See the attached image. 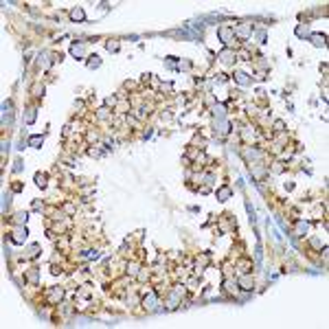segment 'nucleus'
<instances>
[{"label": "nucleus", "mask_w": 329, "mask_h": 329, "mask_svg": "<svg viewBox=\"0 0 329 329\" xmlns=\"http://www.w3.org/2000/svg\"><path fill=\"white\" fill-rule=\"evenodd\" d=\"M70 18H72V20H83V11H81V9H75V11L70 13Z\"/></svg>", "instance_id": "2"}, {"label": "nucleus", "mask_w": 329, "mask_h": 329, "mask_svg": "<svg viewBox=\"0 0 329 329\" xmlns=\"http://www.w3.org/2000/svg\"><path fill=\"white\" fill-rule=\"evenodd\" d=\"M311 40H314L316 46H325V35H320V33H314V35H311Z\"/></svg>", "instance_id": "1"}, {"label": "nucleus", "mask_w": 329, "mask_h": 329, "mask_svg": "<svg viewBox=\"0 0 329 329\" xmlns=\"http://www.w3.org/2000/svg\"><path fill=\"white\" fill-rule=\"evenodd\" d=\"M72 55H83V48L81 46H72Z\"/></svg>", "instance_id": "5"}, {"label": "nucleus", "mask_w": 329, "mask_h": 329, "mask_svg": "<svg viewBox=\"0 0 329 329\" xmlns=\"http://www.w3.org/2000/svg\"><path fill=\"white\" fill-rule=\"evenodd\" d=\"M33 147H37V145H42V136H31V141H29Z\"/></svg>", "instance_id": "3"}, {"label": "nucleus", "mask_w": 329, "mask_h": 329, "mask_svg": "<svg viewBox=\"0 0 329 329\" xmlns=\"http://www.w3.org/2000/svg\"><path fill=\"white\" fill-rule=\"evenodd\" d=\"M228 196H231V189H222V191H220V198L222 200H226Z\"/></svg>", "instance_id": "4"}]
</instances>
